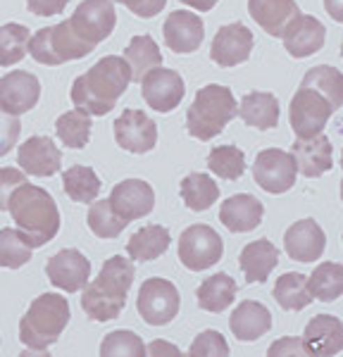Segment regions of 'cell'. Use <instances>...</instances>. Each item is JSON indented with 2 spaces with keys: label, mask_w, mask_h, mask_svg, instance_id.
<instances>
[{
  "label": "cell",
  "mask_w": 343,
  "mask_h": 357,
  "mask_svg": "<svg viewBox=\"0 0 343 357\" xmlns=\"http://www.w3.org/2000/svg\"><path fill=\"white\" fill-rule=\"evenodd\" d=\"M131 84V67L124 57L105 55L89 72L74 79L70 98L74 107L91 117H105Z\"/></svg>",
  "instance_id": "6da1fadb"
},
{
  "label": "cell",
  "mask_w": 343,
  "mask_h": 357,
  "mask_svg": "<svg viewBox=\"0 0 343 357\" xmlns=\"http://www.w3.org/2000/svg\"><path fill=\"white\" fill-rule=\"evenodd\" d=\"M8 210L31 248H43L60 231V210L45 188L24 181L10 195Z\"/></svg>",
  "instance_id": "7a4b0ae2"
},
{
  "label": "cell",
  "mask_w": 343,
  "mask_h": 357,
  "mask_svg": "<svg viewBox=\"0 0 343 357\" xmlns=\"http://www.w3.org/2000/svg\"><path fill=\"white\" fill-rule=\"evenodd\" d=\"M134 284V262L122 255L105 260L96 281L84 286L82 307L96 321H110L122 314Z\"/></svg>",
  "instance_id": "3957f363"
},
{
  "label": "cell",
  "mask_w": 343,
  "mask_h": 357,
  "mask_svg": "<svg viewBox=\"0 0 343 357\" xmlns=\"http://www.w3.org/2000/svg\"><path fill=\"white\" fill-rule=\"evenodd\" d=\"M70 324V303L57 293H43L29 305L20 321V341L26 345L24 355H48V348L57 343L65 326Z\"/></svg>",
  "instance_id": "277c9868"
},
{
  "label": "cell",
  "mask_w": 343,
  "mask_h": 357,
  "mask_svg": "<svg viewBox=\"0 0 343 357\" xmlns=\"http://www.w3.org/2000/svg\"><path fill=\"white\" fill-rule=\"evenodd\" d=\"M238 114V102L231 89L222 84H208L193 98L186 112V129L198 141H210L220 136L224 126Z\"/></svg>",
  "instance_id": "5b68a950"
},
{
  "label": "cell",
  "mask_w": 343,
  "mask_h": 357,
  "mask_svg": "<svg viewBox=\"0 0 343 357\" xmlns=\"http://www.w3.org/2000/svg\"><path fill=\"white\" fill-rule=\"evenodd\" d=\"M91 45H86L82 38L74 33V29L70 24V20L60 22L55 26H45L38 29L36 33L29 41V55L36 62L48 67L65 65L72 60H82L91 53Z\"/></svg>",
  "instance_id": "8992f818"
},
{
  "label": "cell",
  "mask_w": 343,
  "mask_h": 357,
  "mask_svg": "<svg viewBox=\"0 0 343 357\" xmlns=\"http://www.w3.org/2000/svg\"><path fill=\"white\" fill-rule=\"evenodd\" d=\"M181 296L172 281L153 276L146 279L139 289V298H136V310H139L141 319L151 326H165L179 314Z\"/></svg>",
  "instance_id": "52a82bcc"
},
{
  "label": "cell",
  "mask_w": 343,
  "mask_h": 357,
  "mask_svg": "<svg viewBox=\"0 0 343 357\" xmlns=\"http://www.w3.org/2000/svg\"><path fill=\"white\" fill-rule=\"evenodd\" d=\"M224 255L222 236L208 224H193L179 236V260L191 272H205Z\"/></svg>",
  "instance_id": "ba28073f"
},
{
  "label": "cell",
  "mask_w": 343,
  "mask_h": 357,
  "mask_svg": "<svg viewBox=\"0 0 343 357\" xmlns=\"http://www.w3.org/2000/svg\"><path fill=\"white\" fill-rule=\"evenodd\" d=\"M334 105L324 98L322 93H317L314 89L300 86L296 91L294 100H291V126H294L296 136L298 138H312L317 134H322V129L327 126L329 117L334 114Z\"/></svg>",
  "instance_id": "9c48e42d"
},
{
  "label": "cell",
  "mask_w": 343,
  "mask_h": 357,
  "mask_svg": "<svg viewBox=\"0 0 343 357\" xmlns=\"http://www.w3.org/2000/svg\"><path fill=\"white\" fill-rule=\"evenodd\" d=\"M70 24L86 45L96 48L110 36L117 24L112 0H82L70 17Z\"/></svg>",
  "instance_id": "30bf717a"
},
{
  "label": "cell",
  "mask_w": 343,
  "mask_h": 357,
  "mask_svg": "<svg viewBox=\"0 0 343 357\" xmlns=\"http://www.w3.org/2000/svg\"><path fill=\"white\" fill-rule=\"evenodd\" d=\"M298 176V165H296L294 155L279 151V148H267L260 151L253 165V178L262 191L272 195H282L291 191Z\"/></svg>",
  "instance_id": "8fae6325"
},
{
  "label": "cell",
  "mask_w": 343,
  "mask_h": 357,
  "mask_svg": "<svg viewBox=\"0 0 343 357\" xmlns=\"http://www.w3.org/2000/svg\"><path fill=\"white\" fill-rule=\"evenodd\" d=\"M114 141L122 151L143 155L151 153L158 143V124L143 110H124L114 119Z\"/></svg>",
  "instance_id": "7c38bea8"
},
{
  "label": "cell",
  "mask_w": 343,
  "mask_h": 357,
  "mask_svg": "<svg viewBox=\"0 0 343 357\" xmlns=\"http://www.w3.org/2000/svg\"><path fill=\"white\" fill-rule=\"evenodd\" d=\"M141 93L143 100L153 107L155 112H172L174 107H179V102L186 96L184 79L179 77V72L174 69L155 67L141 79Z\"/></svg>",
  "instance_id": "4fadbf2b"
},
{
  "label": "cell",
  "mask_w": 343,
  "mask_h": 357,
  "mask_svg": "<svg viewBox=\"0 0 343 357\" xmlns=\"http://www.w3.org/2000/svg\"><path fill=\"white\" fill-rule=\"evenodd\" d=\"M45 274L55 289L65 293L82 291L91 279V262L77 248H65L45 262Z\"/></svg>",
  "instance_id": "5bb4252c"
},
{
  "label": "cell",
  "mask_w": 343,
  "mask_h": 357,
  "mask_svg": "<svg viewBox=\"0 0 343 357\" xmlns=\"http://www.w3.org/2000/svg\"><path fill=\"white\" fill-rule=\"evenodd\" d=\"M253 31L241 22L224 24L215 33L213 45H210V57L220 67H236L243 65L253 50Z\"/></svg>",
  "instance_id": "9a60e30c"
},
{
  "label": "cell",
  "mask_w": 343,
  "mask_h": 357,
  "mask_svg": "<svg viewBox=\"0 0 343 357\" xmlns=\"http://www.w3.org/2000/svg\"><path fill=\"white\" fill-rule=\"evenodd\" d=\"M38 98H41V84L31 72L15 69L0 79V107L15 117L33 110Z\"/></svg>",
  "instance_id": "2e32d148"
},
{
  "label": "cell",
  "mask_w": 343,
  "mask_h": 357,
  "mask_svg": "<svg viewBox=\"0 0 343 357\" xmlns=\"http://www.w3.org/2000/svg\"><path fill=\"white\" fill-rule=\"evenodd\" d=\"M110 205L124 222H134L151 215L155 207V193L151 183H146L143 178H124L112 188Z\"/></svg>",
  "instance_id": "e0dca14e"
},
{
  "label": "cell",
  "mask_w": 343,
  "mask_h": 357,
  "mask_svg": "<svg viewBox=\"0 0 343 357\" xmlns=\"http://www.w3.org/2000/svg\"><path fill=\"white\" fill-rule=\"evenodd\" d=\"M17 165L24 174L31 176H53L62 167V153L50 136H31L20 146Z\"/></svg>",
  "instance_id": "ac0fdd59"
},
{
  "label": "cell",
  "mask_w": 343,
  "mask_h": 357,
  "mask_svg": "<svg viewBox=\"0 0 343 357\" xmlns=\"http://www.w3.org/2000/svg\"><path fill=\"white\" fill-rule=\"evenodd\" d=\"M162 36L172 53L186 55L200 48V43L205 38V24L198 15L188 13V10H174L165 20Z\"/></svg>",
  "instance_id": "d6986e66"
},
{
  "label": "cell",
  "mask_w": 343,
  "mask_h": 357,
  "mask_svg": "<svg viewBox=\"0 0 343 357\" xmlns=\"http://www.w3.org/2000/svg\"><path fill=\"white\" fill-rule=\"evenodd\" d=\"M324 245H327V236L322 227L314 220H300L294 222L284 234V248L286 255L296 262H314L324 255Z\"/></svg>",
  "instance_id": "ffe728a7"
},
{
  "label": "cell",
  "mask_w": 343,
  "mask_h": 357,
  "mask_svg": "<svg viewBox=\"0 0 343 357\" xmlns=\"http://www.w3.org/2000/svg\"><path fill=\"white\" fill-rule=\"evenodd\" d=\"M282 41L286 53L296 57V60H303V57H310L322 50L324 41H327V29L317 17L298 15L286 29Z\"/></svg>",
  "instance_id": "44dd1931"
},
{
  "label": "cell",
  "mask_w": 343,
  "mask_h": 357,
  "mask_svg": "<svg viewBox=\"0 0 343 357\" xmlns=\"http://www.w3.org/2000/svg\"><path fill=\"white\" fill-rule=\"evenodd\" d=\"M291 155H294L298 172L307 178H317L324 172L334 167V148L331 141L324 134H317L312 138H296L291 146Z\"/></svg>",
  "instance_id": "7402d4cb"
},
{
  "label": "cell",
  "mask_w": 343,
  "mask_h": 357,
  "mask_svg": "<svg viewBox=\"0 0 343 357\" xmlns=\"http://www.w3.org/2000/svg\"><path fill=\"white\" fill-rule=\"evenodd\" d=\"M265 205L250 193H236L227 198L220 207V222L231 234H248L260 227Z\"/></svg>",
  "instance_id": "603a6c76"
},
{
  "label": "cell",
  "mask_w": 343,
  "mask_h": 357,
  "mask_svg": "<svg viewBox=\"0 0 343 357\" xmlns=\"http://www.w3.org/2000/svg\"><path fill=\"white\" fill-rule=\"evenodd\" d=\"M248 13L270 36L284 38L286 29L300 15V10L296 0H248Z\"/></svg>",
  "instance_id": "cb8c5ba5"
},
{
  "label": "cell",
  "mask_w": 343,
  "mask_h": 357,
  "mask_svg": "<svg viewBox=\"0 0 343 357\" xmlns=\"http://www.w3.org/2000/svg\"><path fill=\"white\" fill-rule=\"evenodd\" d=\"M310 355H336L343 350V324L339 317L331 314H317L307 321L305 333H303Z\"/></svg>",
  "instance_id": "d4e9b609"
},
{
  "label": "cell",
  "mask_w": 343,
  "mask_h": 357,
  "mask_svg": "<svg viewBox=\"0 0 343 357\" xmlns=\"http://www.w3.org/2000/svg\"><path fill=\"white\" fill-rule=\"evenodd\" d=\"M231 333L243 343H253L260 336H265L272 329V314L270 310L257 301H243L236 310L231 312L229 319Z\"/></svg>",
  "instance_id": "484cf974"
},
{
  "label": "cell",
  "mask_w": 343,
  "mask_h": 357,
  "mask_svg": "<svg viewBox=\"0 0 343 357\" xmlns=\"http://www.w3.org/2000/svg\"><path fill=\"white\" fill-rule=\"evenodd\" d=\"M238 264H241V272L248 284H262L279 264V250L267 238L253 241L241 250Z\"/></svg>",
  "instance_id": "4316f807"
},
{
  "label": "cell",
  "mask_w": 343,
  "mask_h": 357,
  "mask_svg": "<svg viewBox=\"0 0 343 357\" xmlns=\"http://www.w3.org/2000/svg\"><path fill=\"white\" fill-rule=\"evenodd\" d=\"M238 117L260 131L274 129L279 124V100L265 91H253L238 102Z\"/></svg>",
  "instance_id": "83f0119b"
},
{
  "label": "cell",
  "mask_w": 343,
  "mask_h": 357,
  "mask_svg": "<svg viewBox=\"0 0 343 357\" xmlns=\"http://www.w3.org/2000/svg\"><path fill=\"white\" fill-rule=\"evenodd\" d=\"M236 281L229 274L220 272L213 274L210 279H205L203 284L198 286L196 298H198V307L205 310V312H224V310L236 301Z\"/></svg>",
  "instance_id": "f1b7e54d"
},
{
  "label": "cell",
  "mask_w": 343,
  "mask_h": 357,
  "mask_svg": "<svg viewBox=\"0 0 343 357\" xmlns=\"http://www.w3.org/2000/svg\"><path fill=\"white\" fill-rule=\"evenodd\" d=\"M172 243L169 231L160 224H146L127 241V252L131 260H158L160 255L167 252V248Z\"/></svg>",
  "instance_id": "f546056e"
},
{
  "label": "cell",
  "mask_w": 343,
  "mask_h": 357,
  "mask_svg": "<svg viewBox=\"0 0 343 357\" xmlns=\"http://www.w3.org/2000/svg\"><path fill=\"white\" fill-rule=\"evenodd\" d=\"M274 301L279 303V307L291 310V312L305 310L314 301L310 293V284H307V276L298 272L282 274L277 279V284H274Z\"/></svg>",
  "instance_id": "4dcf8cb0"
},
{
  "label": "cell",
  "mask_w": 343,
  "mask_h": 357,
  "mask_svg": "<svg viewBox=\"0 0 343 357\" xmlns=\"http://www.w3.org/2000/svg\"><path fill=\"white\" fill-rule=\"evenodd\" d=\"M179 193L184 205L193 212L210 210L220 200V186L208 174H203V172H193V174L181 178Z\"/></svg>",
  "instance_id": "1f68e13d"
},
{
  "label": "cell",
  "mask_w": 343,
  "mask_h": 357,
  "mask_svg": "<svg viewBox=\"0 0 343 357\" xmlns=\"http://www.w3.org/2000/svg\"><path fill=\"white\" fill-rule=\"evenodd\" d=\"M124 60L131 67V82H141L151 69L162 65V53H160L158 43L153 41V36L141 33L129 41L127 50H124Z\"/></svg>",
  "instance_id": "d6a6232c"
},
{
  "label": "cell",
  "mask_w": 343,
  "mask_h": 357,
  "mask_svg": "<svg viewBox=\"0 0 343 357\" xmlns=\"http://www.w3.org/2000/svg\"><path fill=\"white\" fill-rule=\"evenodd\" d=\"M62 188L74 203H93L98 198L102 183L98 174L86 165H74L62 172Z\"/></svg>",
  "instance_id": "836d02e7"
},
{
  "label": "cell",
  "mask_w": 343,
  "mask_h": 357,
  "mask_svg": "<svg viewBox=\"0 0 343 357\" xmlns=\"http://www.w3.org/2000/svg\"><path fill=\"white\" fill-rule=\"evenodd\" d=\"M310 293L314 301L334 303L336 298L343 296V264L336 262H322L314 267V272L307 276Z\"/></svg>",
  "instance_id": "e575fe53"
},
{
  "label": "cell",
  "mask_w": 343,
  "mask_h": 357,
  "mask_svg": "<svg viewBox=\"0 0 343 357\" xmlns=\"http://www.w3.org/2000/svg\"><path fill=\"white\" fill-rule=\"evenodd\" d=\"M300 86H307V89H314L317 93H322L334 105V110L343 107V72H339L336 67L329 65L312 67L303 77Z\"/></svg>",
  "instance_id": "d590c367"
},
{
  "label": "cell",
  "mask_w": 343,
  "mask_h": 357,
  "mask_svg": "<svg viewBox=\"0 0 343 357\" xmlns=\"http://www.w3.org/2000/svg\"><path fill=\"white\" fill-rule=\"evenodd\" d=\"M91 126H93V122H91V114L77 107V110H70V112H65V114L57 117L55 131H57V138L62 141V146L79 151V148H84L86 143H89Z\"/></svg>",
  "instance_id": "8d00e7d4"
},
{
  "label": "cell",
  "mask_w": 343,
  "mask_h": 357,
  "mask_svg": "<svg viewBox=\"0 0 343 357\" xmlns=\"http://www.w3.org/2000/svg\"><path fill=\"white\" fill-rule=\"evenodd\" d=\"M31 31L24 24H3L0 26V67H13L22 62L29 53Z\"/></svg>",
  "instance_id": "74e56055"
},
{
  "label": "cell",
  "mask_w": 343,
  "mask_h": 357,
  "mask_svg": "<svg viewBox=\"0 0 343 357\" xmlns=\"http://www.w3.org/2000/svg\"><path fill=\"white\" fill-rule=\"evenodd\" d=\"M86 220H89V229L98 236V238H117L129 224L112 210L110 198L107 200L96 198L89 207V217H86Z\"/></svg>",
  "instance_id": "f35d334b"
},
{
  "label": "cell",
  "mask_w": 343,
  "mask_h": 357,
  "mask_svg": "<svg viewBox=\"0 0 343 357\" xmlns=\"http://www.w3.org/2000/svg\"><path fill=\"white\" fill-rule=\"evenodd\" d=\"M208 167L224 181H236L245 172V155L236 146H217L208 155Z\"/></svg>",
  "instance_id": "ab89813d"
},
{
  "label": "cell",
  "mask_w": 343,
  "mask_h": 357,
  "mask_svg": "<svg viewBox=\"0 0 343 357\" xmlns=\"http://www.w3.org/2000/svg\"><path fill=\"white\" fill-rule=\"evenodd\" d=\"M33 248L20 229H0V267L20 269L31 260Z\"/></svg>",
  "instance_id": "60d3db41"
},
{
  "label": "cell",
  "mask_w": 343,
  "mask_h": 357,
  "mask_svg": "<svg viewBox=\"0 0 343 357\" xmlns=\"http://www.w3.org/2000/svg\"><path fill=\"white\" fill-rule=\"evenodd\" d=\"M100 355L110 357V355H134V357H143L146 355V345H143L141 336H136L134 331L119 329L112 331L102 338L100 343Z\"/></svg>",
  "instance_id": "b9f144b4"
},
{
  "label": "cell",
  "mask_w": 343,
  "mask_h": 357,
  "mask_svg": "<svg viewBox=\"0 0 343 357\" xmlns=\"http://www.w3.org/2000/svg\"><path fill=\"white\" fill-rule=\"evenodd\" d=\"M188 355H229V343L220 331H203L191 343Z\"/></svg>",
  "instance_id": "7bdbcfd3"
},
{
  "label": "cell",
  "mask_w": 343,
  "mask_h": 357,
  "mask_svg": "<svg viewBox=\"0 0 343 357\" xmlns=\"http://www.w3.org/2000/svg\"><path fill=\"white\" fill-rule=\"evenodd\" d=\"M20 131H22V122L20 117L5 112L0 107V158H5L20 141Z\"/></svg>",
  "instance_id": "ee69618b"
},
{
  "label": "cell",
  "mask_w": 343,
  "mask_h": 357,
  "mask_svg": "<svg viewBox=\"0 0 343 357\" xmlns=\"http://www.w3.org/2000/svg\"><path fill=\"white\" fill-rule=\"evenodd\" d=\"M26 181V174L17 167H3L0 169V212L8 210V203H10V195L17 186Z\"/></svg>",
  "instance_id": "f6af8a7d"
},
{
  "label": "cell",
  "mask_w": 343,
  "mask_h": 357,
  "mask_svg": "<svg viewBox=\"0 0 343 357\" xmlns=\"http://www.w3.org/2000/svg\"><path fill=\"white\" fill-rule=\"evenodd\" d=\"M114 3L129 8L131 13H134L136 17H141V20H151V17L162 13L165 5H167V0H114Z\"/></svg>",
  "instance_id": "bcb514c9"
},
{
  "label": "cell",
  "mask_w": 343,
  "mask_h": 357,
  "mask_svg": "<svg viewBox=\"0 0 343 357\" xmlns=\"http://www.w3.org/2000/svg\"><path fill=\"white\" fill-rule=\"evenodd\" d=\"M67 3H70V0H26V8H29V13L36 17H53V15L65 13Z\"/></svg>",
  "instance_id": "7dc6e473"
},
{
  "label": "cell",
  "mask_w": 343,
  "mask_h": 357,
  "mask_svg": "<svg viewBox=\"0 0 343 357\" xmlns=\"http://www.w3.org/2000/svg\"><path fill=\"white\" fill-rule=\"evenodd\" d=\"M270 355H310L303 343V338H279L277 343H272Z\"/></svg>",
  "instance_id": "c3c4849f"
},
{
  "label": "cell",
  "mask_w": 343,
  "mask_h": 357,
  "mask_svg": "<svg viewBox=\"0 0 343 357\" xmlns=\"http://www.w3.org/2000/svg\"><path fill=\"white\" fill-rule=\"evenodd\" d=\"M146 353L151 355H181V350L172 343H165V341H153L151 345L146 348Z\"/></svg>",
  "instance_id": "681fc988"
},
{
  "label": "cell",
  "mask_w": 343,
  "mask_h": 357,
  "mask_svg": "<svg viewBox=\"0 0 343 357\" xmlns=\"http://www.w3.org/2000/svg\"><path fill=\"white\" fill-rule=\"evenodd\" d=\"M324 10L334 22H343V0H324Z\"/></svg>",
  "instance_id": "f907efd6"
},
{
  "label": "cell",
  "mask_w": 343,
  "mask_h": 357,
  "mask_svg": "<svg viewBox=\"0 0 343 357\" xmlns=\"http://www.w3.org/2000/svg\"><path fill=\"white\" fill-rule=\"evenodd\" d=\"M181 3L188 5V8H193V10H198V13H210L220 0H181Z\"/></svg>",
  "instance_id": "816d5d0a"
},
{
  "label": "cell",
  "mask_w": 343,
  "mask_h": 357,
  "mask_svg": "<svg viewBox=\"0 0 343 357\" xmlns=\"http://www.w3.org/2000/svg\"><path fill=\"white\" fill-rule=\"evenodd\" d=\"M341 200H343V181H341Z\"/></svg>",
  "instance_id": "f5cc1de1"
},
{
  "label": "cell",
  "mask_w": 343,
  "mask_h": 357,
  "mask_svg": "<svg viewBox=\"0 0 343 357\" xmlns=\"http://www.w3.org/2000/svg\"><path fill=\"white\" fill-rule=\"evenodd\" d=\"M341 169H343V153H341Z\"/></svg>",
  "instance_id": "db71d44e"
},
{
  "label": "cell",
  "mask_w": 343,
  "mask_h": 357,
  "mask_svg": "<svg viewBox=\"0 0 343 357\" xmlns=\"http://www.w3.org/2000/svg\"><path fill=\"white\" fill-rule=\"evenodd\" d=\"M341 57H343V43H341Z\"/></svg>",
  "instance_id": "11a10c76"
}]
</instances>
